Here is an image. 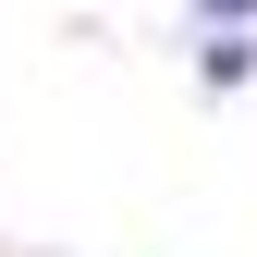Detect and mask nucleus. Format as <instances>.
<instances>
[{
    "label": "nucleus",
    "instance_id": "nucleus-1",
    "mask_svg": "<svg viewBox=\"0 0 257 257\" xmlns=\"http://www.w3.org/2000/svg\"><path fill=\"white\" fill-rule=\"evenodd\" d=\"M257 49H245V13H208V86H245Z\"/></svg>",
    "mask_w": 257,
    "mask_h": 257
}]
</instances>
